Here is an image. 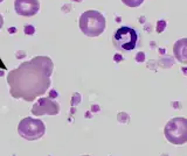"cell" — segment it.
I'll return each instance as SVG.
<instances>
[{"mask_svg":"<svg viewBox=\"0 0 187 156\" xmlns=\"http://www.w3.org/2000/svg\"><path fill=\"white\" fill-rule=\"evenodd\" d=\"M53 69V61L48 56H35L31 61L22 62L7 75L11 96L25 101H34L43 96L50 87Z\"/></svg>","mask_w":187,"mask_h":156,"instance_id":"6da1fadb","label":"cell"},{"mask_svg":"<svg viewBox=\"0 0 187 156\" xmlns=\"http://www.w3.org/2000/svg\"><path fill=\"white\" fill-rule=\"evenodd\" d=\"M112 43L120 52H130L140 46V35L132 27L123 26L112 35Z\"/></svg>","mask_w":187,"mask_h":156,"instance_id":"7a4b0ae2","label":"cell"},{"mask_svg":"<svg viewBox=\"0 0 187 156\" xmlns=\"http://www.w3.org/2000/svg\"><path fill=\"white\" fill-rule=\"evenodd\" d=\"M107 21L98 11H86L80 18V28L84 35L97 37L105 30Z\"/></svg>","mask_w":187,"mask_h":156,"instance_id":"3957f363","label":"cell"},{"mask_svg":"<svg viewBox=\"0 0 187 156\" xmlns=\"http://www.w3.org/2000/svg\"><path fill=\"white\" fill-rule=\"evenodd\" d=\"M164 134L167 141L172 144H185L187 142V119L182 117L171 119L165 126Z\"/></svg>","mask_w":187,"mask_h":156,"instance_id":"277c9868","label":"cell"},{"mask_svg":"<svg viewBox=\"0 0 187 156\" xmlns=\"http://www.w3.org/2000/svg\"><path fill=\"white\" fill-rule=\"evenodd\" d=\"M18 133L22 139L28 141L39 140L46 133V126L40 119L27 117L22 119L18 125Z\"/></svg>","mask_w":187,"mask_h":156,"instance_id":"5b68a950","label":"cell"},{"mask_svg":"<svg viewBox=\"0 0 187 156\" xmlns=\"http://www.w3.org/2000/svg\"><path fill=\"white\" fill-rule=\"evenodd\" d=\"M60 112V105L56 101H54L53 99L47 97L40 98L32 107V114L33 115H56Z\"/></svg>","mask_w":187,"mask_h":156,"instance_id":"8992f818","label":"cell"},{"mask_svg":"<svg viewBox=\"0 0 187 156\" xmlns=\"http://www.w3.org/2000/svg\"><path fill=\"white\" fill-rule=\"evenodd\" d=\"M14 9L21 16H34L40 9L39 0H14Z\"/></svg>","mask_w":187,"mask_h":156,"instance_id":"52a82bcc","label":"cell"},{"mask_svg":"<svg viewBox=\"0 0 187 156\" xmlns=\"http://www.w3.org/2000/svg\"><path fill=\"white\" fill-rule=\"evenodd\" d=\"M173 54L180 63L187 64V39H180L174 43Z\"/></svg>","mask_w":187,"mask_h":156,"instance_id":"ba28073f","label":"cell"},{"mask_svg":"<svg viewBox=\"0 0 187 156\" xmlns=\"http://www.w3.org/2000/svg\"><path fill=\"white\" fill-rule=\"evenodd\" d=\"M122 2L127 7H138L144 2V0H122Z\"/></svg>","mask_w":187,"mask_h":156,"instance_id":"9c48e42d","label":"cell"},{"mask_svg":"<svg viewBox=\"0 0 187 156\" xmlns=\"http://www.w3.org/2000/svg\"><path fill=\"white\" fill-rule=\"evenodd\" d=\"M166 27V21L165 20H159L157 22V33H163Z\"/></svg>","mask_w":187,"mask_h":156,"instance_id":"30bf717a","label":"cell"},{"mask_svg":"<svg viewBox=\"0 0 187 156\" xmlns=\"http://www.w3.org/2000/svg\"><path fill=\"white\" fill-rule=\"evenodd\" d=\"M24 30H25V34H27V35H33L34 33H35V28H34V26L26 25L25 28H24Z\"/></svg>","mask_w":187,"mask_h":156,"instance_id":"8fae6325","label":"cell"},{"mask_svg":"<svg viewBox=\"0 0 187 156\" xmlns=\"http://www.w3.org/2000/svg\"><path fill=\"white\" fill-rule=\"evenodd\" d=\"M144 59H145V54L143 51L138 52L137 56H136V61L137 62H144Z\"/></svg>","mask_w":187,"mask_h":156,"instance_id":"7c38bea8","label":"cell"},{"mask_svg":"<svg viewBox=\"0 0 187 156\" xmlns=\"http://www.w3.org/2000/svg\"><path fill=\"white\" fill-rule=\"evenodd\" d=\"M114 58H115V61H116V62H120V61L123 59V57H122L120 55H115Z\"/></svg>","mask_w":187,"mask_h":156,"instance_id":"4fadbf2b","label":"cell"},{"mask_svg":"<svg viewBox=\"0 0 187 156\" xmlns=\"http://www.w3.org/2000/svg\"><path fill=\"white\" fill-rule=\"evenodd\" d=\"M2 26H4V18H2V15L0 14V29L2 28Z\"/></svg>","mask_w":187,"mask_h":156,"instance_id":"5bb4252c","label":"cell"},{"mask_svg":"<svg viewBox=\"0 0 187 156\" xmlns=\"http://www.w3.org/2000/svg\"><path fill=\"white\" fill-rule=\"evenodd\" d=\"M8 32L11 33V34H14V33L16 32V28H9V29H8Z\"/></svg>","mask_w":187,"mask_h":156,"instance_id":"9a60e30c","label":"cell"},{"mask_svg":"<svg viewBox=\"0 0 187 156\" xmlns=\"http://www.w3.org/2000/svg\"><path fill=\"white\" fill-rule=\"evenodd\" d=\"M73 1H76V0H73ZM77 1H82V0H77Z\"/></svg>","mask_w":187,"mask_h":156,"instance_id":"2e32d148","label":"cell"},{"mask_svg":"<svg viewBox=\"0 0 187 156\" xmlns=\"http://www.w3.org/2000/svg\"><path fill=\"white\" fill-rule=\"evenodd\" d=\"M2 1H4V0H0V4H1V2H2Z\"/></svg>","mask_w":187,"mask_h":156,"instance_id":"e0dca14e","label":"cell"},{"mask_svg":"<svg viewBox=\"0 0 187 156\" xmlns=\"http://www.w3.org/2000/svg\"><path fill=\"white\" fill-rule=\"evenodd\" d=\"M82 156H90V155H82Z\"/></svg>","mask_w":187,"mask_h":156,"instance_id":"ac0fdd59","label":"cell"}]
</instances>
